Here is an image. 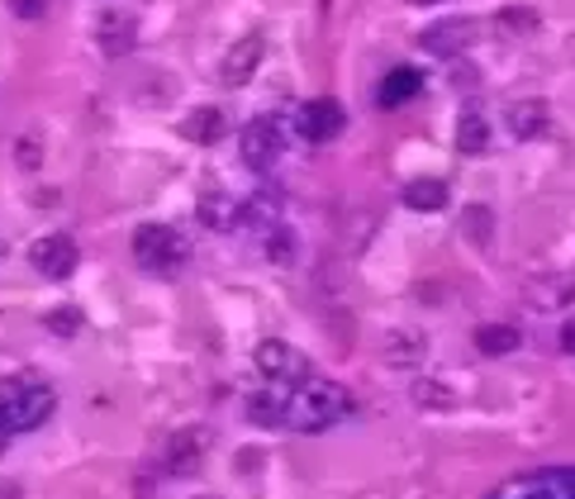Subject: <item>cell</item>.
Listing matches in <instances>:
<instances>
[{
	"label": "cell",
	"instance_id": "cell-11",
	"mask_svg": "<svg viewBox=\"0 0 575 499\" xmlns=\"http://www.w3.org/2000/svg\"><path fill=\"white\" fill-rule=\"evenodd\" d=\"M471 38H476V24H471V20H448V24L424 29L419 43L428 53H438V57H462L471 48Z\"/></svg>",
	"mask_w": 575,
	"mask_h": 499
},
{
	"label": "cell",
	"instance_id": "cell-7",
	"mask_svg": "<svg viewBox=\"0 0 575 499\" xmlns=\"http://www.w3.org/2000/svg\"><path fill=\"white\" fill-rule=\"evenodd\" d=\"M281 148H285L281 120H271V114H262V120H252L248 128H243V162H248L252 171H271V167H277Z\"/></svg>",
	"mask_w": 575,
	"mask_h": 499
},
{
	"label": "cell",
	"instance_id": "cell-9",
	"mask_svg": "<svg viewBox=\"0 0 575 499\" xmlns=\"http://www.w3.org/2000/svg\"><path fill=\"white\" fill-rule=\"evenodd\" d=\"M419 95H424V71L419 67H391L376 86V105L381 110H399V105H409V100H419Z\"/></svg>",
	"mask_w": 575,
	"mask_h": 499
},
{
	"label": "cell",
	"instance_id": "cell-13",
	"mask_svg": "<svg viewBox=\"0 0 575 499\" xmlns=\"http://www.w3.org/2000/svg\"><path fill=\"white\" fill-rule=\"evenodd\" d=\"M200 456H205V433H200V428H185V433H177L167 442V470L171 476H191L200 466Z\"/></svg>",
	"mask_w": 575,
	"mask_h": 499
},
{
	"label": "cell",
	"instance_id": "cell-6",
	"mask_svg": "<svg viewBox=\"0 0 575 499\" xmlns=\"http://www.w3.org/2000/svg\"><path fill=\"white\" fill-rule=\"evenodd\" d=\"M29 262H34L38 276H48V281H67L71 271H77L81 262V252H77V238H67V234H43L34 248H29Z\"/></svg>",
	"mask_w": 575,
	"mask_h": 499
},
{
	"label": "cell",
	"instance_id": "cell-1",
	"mask_svg": "<svg viewBox=\"0 0 575 499\" xmlns=\"http://www.w3.org/2000/svg\"><path fill=\"white\" fill-rule=\"evenodd\" d=\"M352 413V395L348 385L338 381H305L285 395V413H281V428H295V433H324V428L342 423Z\"/></svg>",
	"mask_w": 575,
	"mask_h": 499
},
{
	"label": "cell",
	"instance_id": "cell-23",
	"mask_svg": "<svg viewBox=\"0 0 575 499\" xmlns=\"http://www.w3.org/2000/svg\"><path fill=\"white\" fill-rule=\"evenodd\" d=\"M466 234H471V238H481V242L491 238V209L471 205V209H466Z\"/></svg>",
	"mask_w": 575,
	"mask_h": 499
},
{
	"label": "cell",
	"instance_id": "cell-28",
	"mask_svg": "<svg viewBox=\"0 0 575 499\" xmlns=\"http://www.w3.org/2000/svg\"><path fill=\"white\" fill-rule=\"evenodd\" d=\"M5 442H10V433H5V428H0V452H5Z\"/></svg>",
	"mask_w": 575,
	"mask_h": 499
},
{
	"label": "cell",
	"instance_id": "cell-29",
	"mask_svg": "<svg viewBox=\"0 0 575 499\" xmlns=\"http://www.w3.org/2000/svg\"><path fill=\"white\" fill-rule=\"evenodd\" d=\"M414 5H433V0H414Z\"/></svg>",
	"mask_w": 575,
	"mask_h": 499
},
{
	"label": "cell",
	"instance_id": "cell-12",
	"mask_svg": "<svg viewBox=\"0 0 575 499\" xmlns=\"http://www.w3.org/2000/svg\"><path fill=\"white\" fill-rule=\"evenodd\" d=\"M552 124V105L542 95H528L519 105H509V134L514 138H542Z\"/></svg>",
	"mask_w": 575,
	"mask_h": 499
},
{
	"label": "cell",
	"instance_id": "cell-10",
	"mask_svg": "<svg viewBox=\"0 0 575 499\" xmlns=\"http://www.w3.org/2000/svg\"><path fill=\"white\" fill-rule=\"evenodd\" d=\"M95 43H100V53H105V57H124V53H134V43H138V20H134V14H120V10L100 14V24H95Z\"/></svg>",
	"mask_w": 575,
	"mask_h": 499
},
{
	"label": "cell",
	"instance_id": "cell-26",
	"mask_svg": "<svg viewBox=\"0 0 575 499\" xmlns=\"http://www.w3.org/2000/svg\"><path fill=\"white\" fill-rule=\"evenodd\" d=\"M14 162H20V167H29V171H34L38 167V143H14Z\"/></svg>",
	"mask_w": 575,
	"mask_h": 499
},
{
	"label": "cell",
	"instance_id": "cell-8",
	"mask_svg": "<svg viewBox=\"0 0 575 499\" xmlns=\"http://www.w3.org/2000/svg\"><path fill=\"white\" fill-rule=\"evenodd\" d=\"M262 57H267V43L257 38V34H248V38H238L234 48L224 53V67H219V77H224V86H248V81L257 77V67H262Z\"/></svg>",
	"mask_w": 575,
	"mask_h": 499
},
{
	"label": "cell",
	"instance_id": "cell-27",
	"mask_svg": "<svg viewBox=\"0 0 575 499\" xmlns=\"http://www.w3.org/2000/svg\"><path fill=\"white\" fill-rule=\"evenodd\" d=\"M562 352H566V356H575V314L562 324Z\"/></svg>",
	"mask_w": 575,
	"mask_h": 499
},
{
	"label": "cell",
	"instance_id": "cell-18",
	"mask_svg": "<svg viewBox=\"0 0 575 499\" xmlns=\"http://www.w3.org/2000/svg\"><path fill=\"white\" fill-rule=\"evenodd\" d=\"M234 214H238V205H234V200H224V195L200 200V224H210V228H234L238 224Z\"/></svg>",
	"mask_w": 575,
	"mask_h": 499
},
{
	"label": "cell",
	"instance_id": "cell-14",
	"mask_svg": "<svg viewBox=\"0 0 575 499\" xmlns=\"http://www.w3.org/2000/svg\"><path fill=\"white\" fill-rule=\"evenodd\" d=\"M399 200H405L409 209H419V214H438L442 205H448V181L442 177H414V181H405Z\"/></svg>",
	"mask_w": 575,
	"mask_h": 499
},
{
	"label": "cell",
	"instance_id": "cell-16",
	"mask_svg": "<svg viewBox=\"0 0 575 499\" xmlns=\"http://www.w3.org/2000/svg\"><path fill=\"white\" fill-rule=\"evenodd\" d=\"M519 342H523V333L514 324H485V328H476V348L485 356H509V352H519Z\"/></svg>",
	"mask_w": 575,
	"mask_h": 499
},
{
	"label": "cell",
	"instance_id": "cell-19",
	"mask_svg": "<svg viewBox=\"0 0 575 499\" xmlns=\"http://www.w3.org/2000/svg\"><path fill=\"white\" fill-rule=\"evenodd\" d=\"M495 24L505 29V34H533L538 29V10L533 5H505L495 14Z\"/></svg>",
	"mask_w": 575,
	"mask_h": 499
},
{
	"label": "cell",
	"instance_id": "cell-3",
	"mask_svg": "<svg viewBox=\"0 0 575 499\" xmlns=\"http://www.w3.org/2000/svg\"><path fill=\"white\" fill-rule=\"evenodd\" d=\"M185 252H191V242H185L177 228H167V224H138L134 228V262L138 266L177 271L185 262Z\"/></svg>",
	"mask_w": 575,
	"mask_h": 499
},
{
	"label": "cell",
	"instance_id": "cell-21",
	"mask_svg": "<svg viewBox=\"0 0 575 499\" xmlns=\"http://www.w3.org/2000/svg\"><path fill=\"white\" fill-rule=\"evenodd\" d=\"M43 324H48L57 338H71V333H77V328H81V309H77V305H67V309H53Z\"/></svg>",
	"mask_w": 575,
	"mask_h": 499
},
{
	"label": "cell",
	"instance_id": "cell-25",
	"mask_svg": "<svg viewBox=\"0 0 575 499\" xmlns=\"http://www.w3.org/2000/svg\"><path fill=\"white\" fill-rule=\"evenodd\" d=\"M385 352H391V362H399V342H395V338L385 342ZM419 352H424V338H419V333H409V342H405V356H409V362H419Z\"/></svg>",
	"mask_w": 575,
	"mask_h": 499
},
{
	"label": "cell",
	"instance_id": "cell-22",
	"mask_svg": "<svg viewBox=\"0 0 575 499\" xmlns=\"http://www.w3.org/2000/svg\"><path fill=\"white\" fill-rule=\"evenodd\" d=\"M5 5H10V14H14V20H29V24L48 14V0H5Z\"/></svg>",
	"mask_w": 575,
	"mask_h": 499
},
{
	"label": "cell",
	"instance_id": "cell-20",
	"mask_svg": "<svg viewBox=\"0 0 575 499\" xmlns=\"http://www.w3.org/2000/svg\"><path fill=\"white\" fill-rule=\"evenodd\" d=\"M281 413H285V395H252L248 399L252 423H281Z\"/></svg>",
	"mask_w": 575,
	"mask_h": 499
},
{
	"label": "cell",
	"instance_id": "cell-4",
	"mask_svg": "<svg viewBox=\"0 0 575 499\" xmlns=\"http://www.w3.org/2000/svg\"><path fill=\"white\" fill-rule=\"evenodd\" d=\"M257 371H262L267 381H277V385H305L314 376V366H309V356L291 348V342H281V338H267L262 348H257Z\"/></svg>",
	"mask_w": 575,
	"mask_h": 499
},
{
	"label": "cell",
	"instance_id": "cell-17",
	"mask_svg": "<svg viewBox=\"0 0 575 499\" xmlns=\"http://www.w3.org/2000/svg\"><path fill=\"white\" fill-rule=\"evenodd\" d=\"M485 148H491V124H485L476 110H466L462 120H456V152L481 157Z\"/></svg>",
	"mask_w": 575,
	"mask_h": 499
},
{
	"label": "cell",
	"instance_id": "cell-24",
	"mask_svg": "<svg viewBox=\"0 0 575 499\" xmlns=\"http://www.w3.org/2000/svg\"><path fill=\"white\" fill-rule=\"evenodd\" d=\"M267 248H271V262H295V238L291 234H271V242H267Z\"/></svg>",
	"mask_w": 575,
	"mask_h": 499
},
{
	"label": "cell",
	"instance_id": "cell-5",
	"mask_svg": "<svg viewBox=\"0 0 575 499\" xmlns=\"http://www.w3.org/2000/svg\"><path fill=\"white\" fill-rule=\"evenodd\" d=\"M342 128H348V110H342L338 100H328V95H314L295 110V134L305 143H334Z\"/></svg>",
	"mask_w": 575,
	"mask_h": 499
},
{
	"label": "cell",
	"instance_id": "cell-15",
	"mask_svg": "<svg viewBox=\"0 0 575 499\" xmlns=\"http://www.w3.org/2000/svg\"><path fill=\"white\" fill-rule=\"evenodd\" d=\"M181 138L200 143V148L219 143V138H224V114L214 110V105H200V110H191V114H185V124H181Z\"/></svg>",
	"mask_w": 575,
	"mask_h": 499
},
{
	"label": "cell",
	"instance_id": "cell-2",
	"mask_svg": "<svg viewBox=\"0 0 575 499\" xmlns=\"http://www.w3.org/2000/svg\"><path fill=\"white\" fill-rule=\"evenodd\" d=\"M53 385L38 376H0V428L5 433H29V428L53 419Z\"/></svg>",
	"mask_w": 575,
	"mask_h": 499
}]
</instances>
